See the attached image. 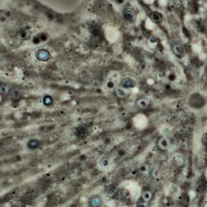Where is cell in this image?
I'll list each match as a JSON object with an SVG mask.
<instances>
[{
    "mask_svg": "<svg viewBox=\"0 0 207 207\" xmlns=\"http://www.w3.org/2000/svg\"><path fill=\"white\" fill-rule=\"evenodd\" d=\"M120 87H123L124 89H130L135 87L137 83L133 78L129 77V76H124L120 79Z\"/></svg>",
    "mask_w": 207,
    "mask_h": 207,
    "instance_id": "7a4b0ae2",
    "label": "cell"
},
{
    "mask_svg": "<svg viewBox=\"0 0 207 207\" xmlns=\"http://www.w3.org/2000/svg\"><path fill=\"white\" fill-rule=\"evenodd\" d=\"M116 94H117V96H118L119 98H124L126 96V89H124L121 87H117V88L116 89Z\"/></svg>",
    "mask_w": 207,
    "mask_h": 207,
    "instance_id": "4fadbf2b",
    "label": "cell"
},
{
    "mask_svg": "<svg viewBox=\"0 0 207 207\" xmlns=\"http://www.w3.org/2000/svg\"><path fill=\"white\" fill-rule=\"evenodd\" d=\"M35 57L38 61L42 62H46L50 59L51 55L49 50L45 49H39L35 52Z\"/></svg>",
    "mask_w": 207,
    "mask_h": 207,
    "instance_id": "6da1fadb",
    "label": "cell"
},
{
    "mask_svg": "<svg viewBox=\"0 0 207 207\" xmlns=\"http://www.w3.org/2000/svg\"><path fill=\"white\" fill-rule=\"evenodd\" d=\"M137 207H145V205H142V204H141V205H137Z\"/></svg>",
    "mask_w": 207,
    "mask_h": 207,
    "instance_id": "e0dca14e",
    "label": "cell"
},
{
    "mask_svg": "<svg viewBox=\"0 0 207 207\" xmlns=\"http://www.w3.org/2000/svg\"><path fill=\"white\" fill-rule=\"evenodd\" d=\"M123 15H124V18L130 23H134L136 20V18H137V14H136L135 11L131 8H128V9H126L123 11Z\"/></svg>",
    "mask_w": 207,
    "mask_h": 207,
    "instance_id": "277c9868",
    "label": "cell"
},
{
    "mask_svg": "<svg viewBox=\"0 0 207 207\" xmlns=\"http://www.w3.org/2000/svg\"><path fill=\"white\" fill-rule=\"evenodd\" d=\"M109 165H110V160H109V159L107 158V157H104V158H102L100 160L99 166H100L102 169H106V168H109Z\"/></svg>",
    "mask_w": 207,
    "mask_h": 207,
    "instance_id": "7c38bea8",
    "label": "cell"
},
{
    "mask_svg": "<svg viewBox=\"0 0 207 207\" xmlns=\"http://www.w3.org/2000/svg\"><path fill=\"white\" fill-rule=\"evenodd\" d=\"M159 145L160 148L161 149H166L167 147H168V142H167V140L165 139V138H164V137H162V138H160L159 142Z\"/></svg>",
    "mask_w": 207,
    "mask_h": 207,
    "instance_id": "5bb4252c",
    "label": "cell"
},
{
    "mask_svg": "<svg viewBox=\"0 0 207 207\" xmlns=\"http://www.w3.org/2000/svg\"><path fill=\"white\" fill-rule=\"evenodd\" d=\"M11 91V86L7 83L0 84V95L1 96H8Z\"/></svg>",
    "mask_w": 207,
    "mask_h": 207,
    "instance_id": "30bf717a",
    "label": "cell"
},
{
    "mask_svg": "<svg viewBox=\"0 0 207 207\" xmlns=\"http://www.w3.org/2000/svg\"><path fill=\"white\" fill-rule=\"evenodd\" d=\"M173 52L178 56H182L185 53V48L181 44H175L173 45Z\"/></svg>",
    "mask_w": 207,
    "mask_h": 207,
    "instance_id": "9c48e42d",
    "label": "cell"
},
{
    "mask_svg": "<svg viewBox=\"0 0 207 207\" xmlns=\"http://www.w3.org/2000/svg\"><path fill=\"white\" fill-rule=\"evenodd\" d=\"M150 198H151V193L150 192L144 193V194L143 195V198L145 200V201H148V200L150 199Z\"/></svg>",
    "mask_w": 207,
    "mask_h": 207,
    "instance_id": "2e32d148",
    "label": "cell"
},
{
    "mask_svg": "<svg viewBox=\"0 0 207 207\" xmlns=\"http://www.w3.org/2000/svg\"><path fill=\"white\" fill-rule=\"evenodd\" d=\"M42 102H43V104L45 106H46V107H50V106L53 105V99L51 96L45 95L43 97V99H42Z\"/></svg>",
    "mask_w": 207,
    "mask_h": 207,
    "instance_id": "8fae6325",
    "label": "cell"
},
{
    "mask_svg": "<svg viewBox=\"0 0 207 207\" xmlns=\"http://www.w3.org/2000/svg\"><path fill=\"white\" fill-rule=\"evenodd\" d=\"M115 190H116V188H115L114 186H113V185H110V186L108 187L107 189H106V193H108V195L111 196V195H113V194L114 193Z\"/></svg>",
    "mask_w": 207,
    "mask_h": 207,
    "instance_id": "9a60e30c",
    "label": "cell"
},
{
    "mask_svg": "<svg viewBox=\"0 0 207 207\" xmlns=\"http://www.w3.org/2000/svg\"><path fill=\"white\" fill-rule=\"evenodd\" d=\"M41 145V142L40 140L36 139V138H31L27 142V148L29 150H36Z\"/></svg>",
    "mask_w": 207,
    "mask_h": 207,
    "instance_id": "5b68a950",
    "label": "cell"
},
{
    "mask_svg": "<svg viewBox=\"0 0 207 207\" xmlns=\"http://www.w3.org/2000/svg\"><path fill=\"white\" fill-rule=\"evenodd\" d=\"M104 204V198L103 197L96 194L91 197L90 199L88 200V207H102Z\"/></svg>",
    "mask_w": 207,
    "mask_h": 207,
    "instance_id": "3957f363",
    "label": "cell"
},
{
    "mask_svg": "<svg viewBox=\"0 0 207 207\" xmlns=\"http://www.w3.org/2000/svg\"><path fill=\"white\" fill-rule=\"evenodd\" d=\"M150 105V101L146 98H140L136 101V106L140 109H147Z\"/></svg>",
    "mask_w": 207,
    "mask_h": 207,
    "instance_id": "52a82bcc",
    "label": "cell"
},
{
    "mask_svg": "<svg viewBox=\"0 0 207 207\" xmlns=\"http://www.w3.org/2000/svg\"><path fill=\"white\" fill-rule=\"evenodd\" d=\"M150 18H151V20L153 21L155 24H159L161 23L163 20V16L161 15L160 12L159 11H152L151 14H150Z\"/></svg>",
    "mask_w": 207,
    "mask_h": 207,
    "instance_id": "ba28073f",
    "label": "cell"
},
{
    "mask_svg": "<svg viewBox=\"0 0 207 207\" xmlns=\"http://www.w3.org/2000/svg\"><path fill=\"white\" fill-rule=\"evenodd\" d=\"M16 36L20 41H27L31 37V32L30 31L26 30V29H22L19 31Z\"/></svg>",
    "mask_w": 207,
    "mask_h": 207,
    "instance_id": "8992f818",
    "label": "cell"
}]
</instances>
